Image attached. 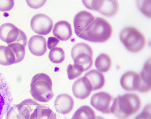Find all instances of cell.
Here are the masks:
<instances>
[{
    "instance_id": "d6986e66",
    "label": "cell",
    "mask_w": 151,
    "mask_h": 119,
    "mask_svg": "<svg viewBox=\"0 0 151 119\" xmlns=\"http://www.w3.org/2000/svg\"><path fill=\"white\" fill-rule=\"evenodd\" d=\"M86 77L91 82L93 90H97L103 88L105 84V78L101 72L97 70H91L85 74Z\"/></svg>"
},
{
    "instance_id": "4fadbf2b",
    "label": "cell",
    "mask_w": 151,
    "mask_h": 119,
    "mask_svg": "<svg viewBox=\"0 0 151 119\" xmlns=\"http://www.w3.org/2000/svg\"><path fill=\"white\" fill-rule=\"evenodd\" d=\"M27 45V37L23 31L20 30L19 38L16 42L11 44H9L8 46L11 48L13 51L14 55L16 56V62L19 63L22 61L25 56V47Z\"/></svg>"
},
{
    "instance_id": "83f0119b",
    "label": "cell",
    "mask_w": 151,
    "mask_h": 119,
    "mask_svg": "<svg viewBox=\"0 0 151 119\" xmlns=\"http://www.w3.org/2000/svg\"><path fill=\"white\" fill-rule=\"evenodd\" d=\"M67 72L68 78L69 80H73L76 78L79 77L82 73L80 71H79L76 68H75L73 65L69 64L67 68Z\"/></svg>"
},
{
    "instance_id": "f1b7e54d",
    "label": "cell",
    "mask_w": 151,
    "mask_h": 119,
    "mask_svg": "<svg viewBox=\"0 0 151 119\" xmlns=\"http://www.w3.org/2000/svg\"><path fill=\"white\" fill-rule=\"evenodd\" d=\"M14 6V1L8 0V1H0V11L6 12L9 11L13 8Z\"/></svg>"
},
{
    "instance_id": "277c9868",
    "label": "cell",
    "mask_w": 151,
    "mask_h": 119,
    "mask_svg": "<svg viewBox=\"0 0 151 119\" xmlns=\"http://www.w3.org/2000/svg\"><path fill=\"white\" fill-rule=\"evenodd\" d=\"M121 42L130 52H138L145 46V36L140 31L133 27H127L122 30L120 34Z\"/></svg>"
},
{
    "instance_id": "e0dca14e",
    "label": "cell",
    "mask_w": 151,
    "mask_h": 119,
    "mask_svg": "<svg viewBox=\"0 0 151 119\" xmlns=\"http://www.w3.org/2000/svg\"><path fill=\"white\" fill-rule=\"evenodd\" d=\"M139 74L140 79V84L138 91L142 93H145L150 90L151 89V79H150V59L144 66L143 69Z\"/></svg>"
},
{
    "instance_id": "603a6c76",
    "label": "cell",
    "mask_w": 151,
    "mask_h": 119,
    "mask_svg": "<svg viewBox=\"0 0 151 119\" xmlns=\"http://www.w3.org/2000/svg\"><path fill=\"white\" fill-rule=\"evenodd\" d=\"M95 66L99 72L101 73L107 72L111 68V58L106 54H101L96 58V61H95Z\"/></svg>"
},
{
    "instance_id": "ffe728a7",
    "label": "cell",
    "mask_w": 151,
    "mask_h": 119,
    "mask_svg": "<svg viewBox=\"0 0 151 119\" xmlns=\"http://www.w3.org/2000/svg\"><path fill=\"white\" fill-rule=\"evenodd\" d=\"M19 112L25 119H30L32 113L35 109L40 106L37 102L32 100V99H27L22 102L21 103L17 104Z\"/></svg>"
},
{
    "instance_id": "1f68e13d",
    "label": "cell",
    "mask_w": 151,
    "mask_h": 119,
    "mask_svg": "<svg viewBox=\"0 0 151 119\" xmlns=\"http://www.w3.org/2000/svg\"><path fill=\"white\" fill-rule=\"evenodd\" d=\"M26 3L30 6V8L38 9L44 6L46 3V1H26Z\"/></svg>"
},
{
    "instance_id": "52a82bcc",
    "label": "cell",
    "mask_w": 151,
    "mask_h": 119,
    "mask_svg": "<svg viewBox=\"0 0 151 119\" xmlns=\"http://www.w3.org/2000/svg\"><path fill=\"white\" fill-rule=\"evenodd\" d=\"M52 21L45 14H36L30 21V26L34 32L41 36H47L52 28Z\"/></svg>"
},
{
    "instance_id": "30bf717a",
    "label": "cell",
    "mask_w": 151,
    "mask_h": 119,
    "mask_svg": "<svg viewBox=\"0 0 151 119\" xmlns=\"http://www.w3.org/2000/svg\"><path fill=\"white\" fill-rule=\"evenodd\" d=\"M20 30L10 23H6L0 26V40L8 44L16 42L19 38Z\"/></svg>"
},
{
    "instance_id": "8fae6325",
    "label": "cell",
    "mask_w": 151,
    "mask_h": 119,
    "mask_svg": "<svg viewBox=\"0 0 151 119\" xmlns=\"http://www.w3.org/2000/svg\"><path fill=\"white\" fill-rule=\"evenodd\" d=\"M11 102V94L8 85L0 74V118H2L4 114L8 112Z\"/></svg>"
},
{
    "instance_id": "2e32d148",
    "label": "cell",
    "mask_w": 151,
    "mask_h": 119,
    "mask_svg": "<svg viewBox=\"0 0 151 119\" xmlns=\"http://www.w3.org/2000/svg\"><path fill=\"white\" fill-rule=\"evenodd\" d=\"M53 35L59 40L67 41L72 37V29L70 24L67 21H58L53 28Z\"/></svg>"
},
{
    "instance_id": "d6a6232c",
    "label": "cell",
    "mask_w": 151,
    "mask_h": 119,
    "mask_svg": "<svg viewBox=\"0 0 151 119\" xmlns=\"http://www.w3.org/2000/svg\"><path fill=\"white\" fill-rule=\"evenodd\" d=\"M95 119H105V118H103V117H101V116H96Z\"/></svg>"
},
{
    "instance_id": "5bb4252c",
    "label": "cell",
    "mask_w": 151,
    "mask_h": 119,
    "mask_svg": "<svg viewBox=\"0 0 151 119\" xmlns=\"http://www.w3.org/2000/svg\"><path fill=\"white\" fill-rule=\"evenodd\" d=\"M28 48L33 55L36 56H42L47 50L46 39L42 36H33L29 40Z\"/></svg>"
},
{
    "instance_id": "8992f818",
    "label": "cell",
    "mask_w": 151,
    "mask_h": 119,
    "mask_svg": "<svg viewBox=\"0 0 151 119\" xmlns=\"http://www.w3.org/2000/svg\"><path fill=\"white\" fill-rule=\"evenodd\" d=\"M114 98L106 92L93 94L90 99V104L94 108L104 114H111V106Z\"/></svg>"
},
{
    "instance_id": "5b68a950",
    "label": "cell",
    "mask_w": 151,
    "mask_h": 119,
    "mask_svg": "<svg viewBox=\"0 0 151 119\" xmlns=\"http://www.w3.org/2000/svg\"><path fill=\"white\" fill-rule=\"evenodd\" d=\"M87 9L97 11L106 17H112L118 12L119 6L116 0L108 1H82Z\"/></svg>"
},
{
    "instance_id": "f546056e",
    "label": "cell",
    "mask_w": 151,
    "mask_h": 119,
    "mask_svg": "<svg viewBox=\"0 0 151 119\" xmlns=\"http://www.w3.org/2000/svg\"><path fill=\"white\" fill-rule=\"evenodd\" d=\"M135 119H151L150 104L146 106L143 111L136 116Z\"/></svg>"
},
{
    "instance_id": "4316f807",
    "label": "cell",
    "mask_w": 151,
    "mask_h": 119,
    "mask_svg": "<svg viewBox=\"0 0 151 119\" xmlns=\"http://www.w3.org/2000/svg\"><path fill=\"white\" fill-rule=\"evenodd\" d=\"M7 119H25L19 112L18 106L13 105L7 112Z\"/></svg>"
},
{
    "instance_id": "ba28073f",
    "label": "cell",
    "mask_w": 151,
    "mask_h": 119,
    "mask_svg": "<svg viewBox=\"0 0 151 119\" xmlns=\"http://www.w3.org/2000/svg\"><path fill=\"white\" fill-rule=\"evenodd\" d=\"M95 18L91 13L87 11H81L75 15L73 19L74 30L78 37L79 38L82 35Z\"/></svg>"
},
{
    "instance_id": "9a60e30c",
    "label": "cell",
    "mask_w": 151,
    "mask_h": 119,
    "mask_svg": "<svg viewBox=\"0 0 151 119\" xmlns=\"http://www.w3.org/2000/svg\"><path fill=\"white\" fill-rule=\"evenodd\" d=\"M55 108L58 113L62 115L69 114L74 106V100L71 96L67 94L58 95L55 101Z\"/></svg>"
},
{
    "instance_id": "7402d4cb",
    "label": "cell",
    "mask_w": 151,
    "mask_h": 119,
    "mask_svg": "<svg viewBox=\"0 0 151 119\" xmlns=\"http://www.w3.org/2000/svg\"><path fill=\"white\" fill-rule=\"evenodd\" d=\"M16 62V56L8 46H0V64L10 66Z\"/></svg>"
},
{
    "instance_id": "484cf974",
    "label": "cell",
    "mask_w": 151,
    "mask_h": 119,
    "mask_svg": "<svg viewBox=\"0 0 151 119\" xmlns=\"http://www.w3.org/2000/svg\"><path fill=\"white\" fill-rule=\"evenodd\" d=\"M48 58L51 62L55 64H60L65 60V52L61 48H54L50 50Z\"/></svg>"
},
{
    "instance_id": "d4e9b609",
    "label": "cell",
    "mask_w": 151,
    "mask_h": 119,
    "mask_svg": "<svg viewBox=\"0 0 151 119\" xmlns=\"http://www.w3.org/2000/svg\"><path fill=\"white\" fill-rule=\"evenodd\" d=\"M81 54H87L93 56V50L87 43H79L75 45L71 50V57L73 60H74L77 55Z\"/></svg>"
},
{
    "instance_id": "3957f363",
    "label": "cell",
    "mask_w": 151,
    "mask_h": 119,
    "mask_svg": "<svg viewBox=\"0 0 151 119\" xmlns=\"http://www.w3.org/2000/svg\"><path fill=\"white\" fill-rule=\"evenodd\" d=\"M30 94L32 98L40 103H48L54 96L52 82L50 76L39 73L33 76L30 84Z\"/></svg>"
},
{
    "instance_id": "836d02e7",
    "label": "cell",
    "mask_w": 151,
    "mask_h": 119,
    "mask_svg": "<svg viewBox=\"0 0 151 119\" xmlns=\"http://www.w3.org/2000/svg\"><path fill=\"white\" fill-rule=\"evenodd\" d=\"M0 119H2V118H0Z\"/></svg>"
},
{
    "instance_id": "cb8c5ba5",
    "label": "cell",
    "mask_w": 151,
    "mask_h": 119,
    "mask_svg": "<svg viewBox=\"0 0 151 119\" xmlns=\"http://www.w3.org/2000/svg\"><path fill=\"white\" fill-rule=\"evenodd\" d=\"M96 113L90 106H82L75 111L71 119H95Z\"/></svg>"
},
{
    "instance_id": "7c38bea8",
    "label": "cell",
    "mask_w": 151,
    "mask_h": 119,
    "mask_svg": "<svg viewBox=\"0 0 151 119\" xmlns=\"http://www.w3.org/2000/svg\"><path fill=\"white\" fill-rule=\"evenodd\" d=\"M140 84L139 74L134 72H126L120 78V85L126 91L138 90Z\"/></svg>"
},
{
    "instance_id": "9c48e42d",
    "label": "cell",
    "mask_w": 151,
    "mask_h": 119,
    "mask_svg": "<svg viewBox=\"0 0 151 119\" xmlns=\"http://www.w3.org/2000/svg\"><path fill=\"white\" fill-rule=\"evenodd\" d=\"M93 90L92 85L86 77H82L74 82L72 87L73 94L75 98L84 100L89 96Z\"/></svg>"
},
{
    "instance_id": "ac0fdd59",
    "label": "cell",
    "mask_w": 151,
    "mask_h": 119,
    "mask_svg": "<svg viewBox=\"0 0 151 119\" xmlns=\"http://www.w3.org/2000/svg\"><path fill=\"white\" fill-rule=\"evenodd\" d=\"M91 56L87 54H81L77 55L73 60L75 68L83 73L91 68L93 64V59Z\"/></svg>"
},
{
    "instance_id": "4dcf8cb0",
    "label": "cell",
    "mask_w": 151,
    "mask_h": 119,
    "mask_svg": "<svg viewBox=\"0 0 151 119\" xmlns=\"http://www.w3.org/2000/svg\"><path fill=\"white\" fill-rule=\"evenodd\" d=\"M59 43V40L55 37H49L48 38L47 46V48L49 50H52L54 48H56V46Z\"/></svg>"
},
{
    "instance_id": "44dd1931",
    "label": "cell",
    "mask_w": 151,
    "mask_h": 119,
    "mask_svg": "<svg viewBox=\"0 0 151 119\" xmlns=\"http://www.w3.org/2000/svg\"><path fill=\"white\" fill-rule=\"evenodd\" d=\"M30 119H57V116L49 107L40 105L33 111Z\"/></svg>"
},
{
    "instance_id": "7a4b0ae2",
    "label": "cell",
    "mask_w": 151,
    "mask_h": 119,
    "mask_svg": "<svg viewBox=\"0 0 151 119\" xmlns=\"http://www.w3.org/2000/svg\"><path fill=\"white\" fill-rule=\"evenodd\" d=\"M112 31L110 24L106 19L98 17L95 18L79 38L90 42L102 43L110 38Z\"/></svg>"
},
{
    "instance_id": "6da1fadb",
    "label": "cell",
    "mask_w": 151,
    "mask_h": 119,
    "mask_svg": "<svg viewBox=\"0 0 151 119\" xmlns=\"http://www.w3.org/2000/svg\"><path fill=\"white\" fill-rule=\"evenodd\" d=\"M140 107L141 100L137 94H125L114 99L111 106V114L120 119H126L137 113Z\"/></svg>"
}]
</instances>
